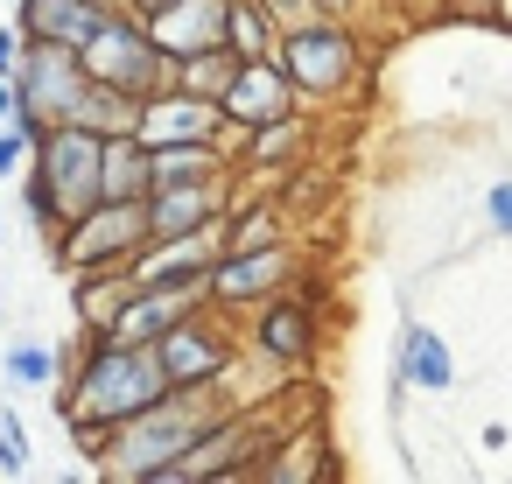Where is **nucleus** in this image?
Returning a JSON list of instances; mask_svg holds the SVG:
<instances>
[{
	"label": "nucleus",
	"instance_id": "obj_3",
	"mask_svg": "<svg viewBox=\"0 0 512 484\" xmlns=\"http://www.w3.org/2000/svg\"><path fill=\"white\" fill-rule=\"evenodd\" d=\"M99 134L78 120H57L29 141V169H22V204L36 218V232L57 246V232L99 204Z\"/></svg>",
	"mask_w": 512,
	"mask_h": 484
},
{
	"label": "nucleus",
	"instance_id": "obj_38",
	"mask_svg": "<svg viewBox=\"0 0 512 484\" xmlns=\"http://www.w3.org/2000/svg\"><path fill=\"white\" fill-rule=\"evenodd\" d=\"M0 309H8V302H0Z\"/></svg>",
	"mask_w": 512,
	"mask_h": 484
},
{
	"label": "nucleus",
	"instance_id": "obj_9",
	"mask_svg": "<svg viewBox=\"0 0 512 484\" xmlns=\"http://www.w3.org/2000/svg\"><path fill=\"white\" fill-rule=\"evenodd\" d=\"M295 281V246L274 239V246H225L204 274V302L239 316V309H260L267 295H281Z\"/></svg>",
	"mask_w": 512,
	"mask_h": 484
},
{
	"label": "nucleus",
	"instance_id": "obj_17",
	"mask_svg": "<svg viewBox=\"0 0 512 484\" xmlns=\"http://www.w3.org/2000/svg\"><path fill=\"white\" fill-rule=\"evenodd\" d=\"M393 372L407 379V386H421V393H449V379H456V351L442 344V330H428V323H400V351H393Z\"/></svg>",
	"mask_w": 512,
	"mask_h": 484
},
{
	"label": "nucleus",
	"instance_id": "obj_11",
	"mask_svg": "<svg viewBox=\"0 0 512 484\" xmlns=\"http://www.w3.org/2000/svg\"><path fill=\"white\" fill-rule=\"evenodd\" d=\"M316 344H323V323H316V302L309 295L281 288V295H267L253 309V358H267L281 372H302L316 358Z\"/></svg>",
	"mask_w": 512,
	"mask_h": 484
},
{
	"label": "nucleus",
	"instance_id": "obj_34",
	"mask_svg": "<svg viewBox=\"0 0 512 484\" xmlns=\"http://www.w3.org/2000/svg\"><path fill=\"white\" fill-rule=\"evenodd\" d=\"M491 22H505V29H512V0H491Z\"/></svg>",
	"mask_w": 512,
	"mask_h": 484
},
{
	"label": "nucleus",
	"instance_id": "obj_26",
	"mask_svg": "<svg viewBox=\"0 0 512 484\" xmlns=\"http://www.w3.org/2000/svg\"><path fill=\"white\" fill-rule=\"evenodd\" d=\"M29 169V134L22 127H0V183H15Z\"/></svg>",
	"mask_w": 512,
	"mask_h": 484
},
{
	"label": "nucleus",
	"instance_id": "obj_30",
	"mask_svg": "<svg viewBox=\"0 0 512 484\" xmlns=\"http://www.w3.org/2000/svg\"><path fill=\"white\" fill-rule=\"evenodd\" d=\"M15 57H22V36L15 22H0V78H15Z\"/></svg>",
	"mask_w": 512,
	"mask_h": 484
},
{
	"label": "nucleus",
	"instance_id": "obj_23",
	"mask_svg": "<svg viewBox=\"0 0 512 484\" xmlns=\"http://www.w3.org/2000/svg\"><path fill=\"white\" fill-rule=\"evenodd\" d=\"M274 239H288V218L274 197H246L225 211V246H274Z\"/></svg>",
	"mask_w": 512,
	"mask_h": 484
},
{
	"label": "nucleus",
	"instance_id": "obj_4",
	"mask_svg": "<svg viewBox=\"0 0 512 484\" xmlns=\"http://www.w3.org/2000/svg\"><path fill=\"white\" fill-rule=\"evenodd\" d=\"M274 64L295 85V99H344L358 85V71H365V43H358L351 22L316 15V22L274 36Z\"/></svg>",
	"mask_w": 512,
	"mask_h": 484
},
{
	"label": "nucleus",
	"instance_id": "obj_35",
	"mask_svg": "<svg viewBox=\"0 0 512 484\" xmlns=\"http://www.w3.org/2000/svg\"><path fill=\"white\" fill-rule=\"evenodd\" d=\"M127 8H134V15H148V8H162V0H127Z\"/></svg>",
	"mask_w": 512,
	"mask_h": 484
},
{
	"label": "nucleus",
	"instance_id": "obj_6",
	"mask_svg": "<svg viewBox=\"0 0 512 484\" xmlns=\"http://www.w3.org/2000/svg\"><path fill=\"white\" fill-rule=\"evenodd\" d=\"M148 239H155V232H148V197H99L92 211H78V218L57 232L50 260H57L64 274H85V267H134V253H141Z\"/></svg>",
	"mask_w": 512,
	"mask_h": 484
},
{
	"label": "nucleus",
	"instance_id": "obj_37",
	"mask_svg": "<svg viewBox=\"0 0 512 484\" xmlns=\"http://www.w3.org/2000/svg\"><path fill=\"white\" fill-rule=\"evenodd\" d=\"M0 239H8V218H0Z\"/></svg>",
	"mask_w": 512,
	"mask_h": 484
},
{
	"label": "nucleus",
	"instance_id": "obj_29",
	"mask_svg": "<svg viewBox=\"0 0 512 484\" xmlns=\"http://www.w3.org/2000/svg\"><path fill=\"white\" fill-rule=\"evenodd\" d=\"M22 470H29V442L0 435V477H22Z\"/></svg>",
	"mask_w": 512,
	"mask_h": 484
},
{
	"label": "nucleus",
	"instance_id": "obj_18",
	"mask_svg": "<svg viewBox=\"0 0 512 484\" xmlns=\"http://www.w3.org/2000/svg\"><path fill=\"white\" fill-rule=\"evenodd\" d=\"M302 141H309V127H302V113H281V120H260V127H246V134H232V169H246V176H274L288 155H302Z\"/></svg>",
	"mask_w": 512,
	"mask_h": 484
},
{
	"label": "nucleus",
	"instance_id": "obj_2",
	"mask_svg": "<svg viewBox=\"0 0 512 484\" xmlns=\"http://www.w3.org/2000/svg\"><path fill=\"white\" fill-rule=\"evenodd\" d=\"M232 407V379H218V386H162L141 414H127L120 428H106V442H99V470L106 477H127V484H162V470L218 421Z\"/></svg>",
	"mask_w": 512,
	"mask_h": 484
},
{
	"label": "nucleus",
	"instance_id": "obj_27",
	"mask_svg": "<svg viewBox=\"0 0 512 484\" xmlns=\"http://www.w3.org/2000/svg\"><path fill=\"white\" fill-rule=\"evenodd\" d=\"M260 8H267V22H274V36L281 29H302V22H316L323 8H316V0H260Z\"/></svg>",
	"mask_w": 512,
	"mask_h": 484
},
{
	"label": "nucleus",
	"instance_id": "obj_32",
	"mask_svg": "<svg viewBox=\"0 0 512 484\" xmlns=\"http://www.w3.org/2000/svg\"><path fill=\"white\" fill-rule=\"evenodd\" d=\"M323 15H337V22H351V8H365V0H316Z\"/></svg>",
	"mask_w": 512,
	"mask_h": 484
},
{
	"label": "nucleus",
	"instance_id": "obj_19",
	"mask_svg": "<svg viewBox=\"0 0 512 484\" xmlns=\"http://www.w3.org/2000/svg\"><path fill=\"white\" fill-rule=\"evenodd\" d=\"M99 197H148V148L134 134H113L99 148Z\"/></svg>",
	"mask_w": 512,
	"mask_h": 484
},
{
	"label": "nucleus",
	"instance_id": "obj_15",
	"mask_svg": "<svg viewBox=\"0 0 512 484\" xmlns=\"http://www.w3.org/2000/svg\"><path fill=\"white\" fill-rule=\"evenodd\" d=\"M141 22H148V36L162 43V57L183 64V57L225 43V0H162V8H148Z\"/></svg>",
	"mask_w": 512,
	"mask_h": 484
},
{
	"label": "nucleus",
	"instance_id": "obj_21",
	"mask_svg": "<svg viewBox=\"0 0 512 484\" xmlns=\"http://www.w3.org/2000/svg\"><path fill=\"white\" fill-rule=\"evenodd\" d=\"M71 120H78V127H92L99 141H113V134H134L141 99H127V92H113V85H85V99L71 106Z\"/></svg>",
	"mask_w": 512,
	"mask_h": 484
},
{
	"label": "nucleus",
	"instance_id": "obj_16",
	"mask_svg": "<svg viewBox=\"0 0 512 484\" xmlns=\"http://www.w3.org/2000/svg\"><path fill=\"white\" fill-rule=\"evenodd\" d=\"M113 8L99 0H15V36L22 43H57V50H78Z\"/></svg>",
	"mask_w": 512,
	"mask_h": 484
},
{
	"label": "nucleus",
	"instance_id": "obj_24",
	"mask_svg": "<svg viewBox=\"0 0 512 484\" xmlns=\"http://www.w3.org/2000/svg\"><path fill=\"white\" fill-rule=\"evenodd\" d=\"M0 372H8V386H57V344H8Z\"/></svg>",
	"mask_w": 512,
	"mask_h": 484
},
{
	"label": "nucleus",
	"instance_id": "obj_10",
	"mask_svg": "<svg viewBox=\"0 0 512 484\" xmlns=\"http://www.w3.org/2000/svg\"><path fill=\"white\" fill-rule=\"evenodd\" d=\"M134 141L141 148H176V141H232L218 99L190 92V85H162L155 99H141V120H134Z\"/></svg>",
	"mask_w": 512,
	"mask_h": 484
},
{
	"label": "nucleus",
	"instance_id": "obj_12",
	"mask_svg": "<svg viewBox=\"0 0 512 484\" xmlns=\"http://www.w3.org/2000/svg\"><path fill=\"white\" fill-rule=\"evenodd\" d=\"M204 302V281H134L127 302L113 309V323L99 337H120V344H155L176 316H190Z\"/></svg>",
	"mask_w": 512,
	"mask_h": 484
},
{
	"label": "nucleus",
	"instance_id": "obj_8",
	"mask_svg": "<svg viewBox=\"0 0 512 484\" xmlns=\"http://www.w3.org/2000/svg\"><path fill=\"white\" fill-rule=\"evenodd\" d=\"M85 64H78V50H57V43H22V57H15V92H22V134L36 141L43 127H57V120H71V106L85 99Z\"/></svg>",
	"mask_w": 512,
	"mask_h": 484
},
{
	"label": "nucleus",
	"instance_id": "obj_14",
	"mask_svg": "<svg viewBox=\"0 0 512 484\" xmlns=\"http://www.w3.org/2000/svg\"><path fill=\"white\" fill-rule=\"evenodd\" d=\"M225 211H232V176H197V183H155L148 190V232L155 239L218 225Z\"/></svg>",
	"mask_w": 512,
	"mask_h": 484
},
{
	"label": "nucleus",
	"instance_id": "obj_31",
	"mask_svg": "<svg viewBox=\"0 0 512 484\" xmlns=\"http://www.w3.org/2000/svg\"><path fill=\"white\" fill-rule=\"evenodd\" d=\"M22 120V92H15V78H0V127H15Z\"/></svg>",
	"mask_w": 512,
	"mask_h": 484
},
{
	"label": "nucleus",
	"instance_id": "obj_1",
	"mask_svg": "<svg viewBox=\"0 0 512 484\" xmlns=\"http://www.w3.org/2000/svg\"><path fill=\"white\" fill-rule=\"evenodd\" d=\"M57 386H64V400H57L64 428L78 435L85 456H99L106 428H120L127 414H141L169 379H162V365H155L148 344H120V337H99V330H92L85 351H78V365H71Z\"/></svg>",
	"mask_w": 512,
	"mask_h": 484
},
{
	"label": "nucleus",
	"instance_id": "obj_28",
	"mask_svg": "<svg viewBox=\"0 0 512 484\" xmlns=\"http://www.w3.org/2000/svg\"><path fill=\"white\" fill-rule=\"evenodd\" d=\"M484 218H491V232L512 239V176H498V183L484 190Z\"/></svg>",
	"mask_w": 512,
	"mask_h": 484
},
{
	"label": "nucleus",
	"instance_id": "obj_33",
	"mask_svg": "<svg viewBox=\"0 0 512 484\" xmlns=\"http://www.w3.org/2000/svg\"><path fill=\"white\" fill-rule=\"evenodd\" d=\"M449 15H491V0H442Z\"/></svg>",
	"mask_w": 512,
	"mask_h": 484
},
{
	"label": "nucleus",
	"instance_id": "obj_7",
	"mask_svg": "<svg viewBox=\"0 0 512 484\" xmlns=\"http://www.w3.org/2000/svg\"><path fill=\"white\" fill-rule=\"evenodd\" d=\"M148 351H155V365H162L169 386H218L239 365V337H232L225 309H211V302H197L190 316H176Z\"/></svg>",
	"mask_w": 512,
	"mask_h": 484
},
{
	"label": "nucleus",
	"instance_id": "obj_5",
	"mask_svg": "<svg viewBox=\"0 0 512 484\" xmlns=\"http://www.w3.org/2000/svg\"><path fill=\"white\" fill-rule=\"evenodd\" d=\"M78 64L92 85H113L127 99H155L162 85H176V64L162 57V43L148 36V22L134 8H113L85 43H78Z\"/></svg>",
	"mask_w": 512,
	"mask_h": 484
},
{
	"label": "nucleus",
	"instance_id": "obj_13",
	"mask_svg": "<svg viewBox=\"0 0 512 484\" xmlns=\"http://www.w3.org/2000/svg\"><path fill=\"white\" fill-rule=\"evenodd\" d=\"M218 113H225V127H232V134H246V127H260V120L295 113V85L281 78V64H274V57L232 64V78H225V92H218Z\"/></svg>",
	"mask_w": 512,
	"mask_h": 484
},
{
	"label": "nucleus",
	"instance_id": "obj_25",
	"mask_svg": "<svg viewBox=\"0 0 512 484\" xmlns=\"http://www.w3.org/2000/svg\"><path fill=\"white\" fill-rule=\"evenodd\" d=\"M232 64H239V57H232L225 43H211V50H197V57H183V64H176V85H190V92L218 99V92H225V78H232Z\"/></svg>",
	"mask_w": 512,
	"mask_h": 484
},
{
	"label": "nucleus",
	"instance_id": "obj_20",
	"mask_svg": "<svg viewBox=\"0 0 512 484\" xmlns=\"http://www.w3.org/2000/svg\"><path fill=\"white\" fill-rule=\"evenodd\" d=\"M71 281H78V330H106L113 309H120L127 288H134L127 267H85V274H71Z\"/></svg>",
	"mask_w": 512,
	"mask_h": 484
},
{
	"label": "nucleus",
	"instance_id": "obj_22",
	"mask_svg": "<svg viewBox=\"0 0 512 484\" xmlns=\"http://www.w3.org/2000/svg\"><path fill=\"white\" fill-rule=\"evenodd\" d=\"M225 50H232L239 64L274 57V22H267L260 0H225Z\"/></svg>",
	"mask_w": 512,
	"mask_h": 484
},
{
	"label": "nucleus",
	"instance_id": "obj_36",
	"mask_svg": "<svg viewBox=\"0 0 512 484\" xmlns=\"http://www.w3.org/2000/svg\"><path fill=\"white\" fill-rule=\"evenodd\" d=\"M99 8H127V0H99Z\"/></svg>",
	"mask_w": 512,
	"mask_h": 484
}]
</instances>
